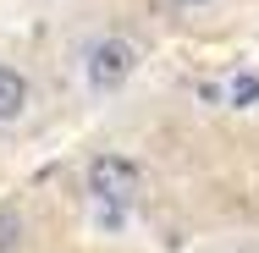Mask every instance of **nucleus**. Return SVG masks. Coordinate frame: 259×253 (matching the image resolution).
Here are the masks:
<instances>
[{
    "label": "nucleus",
    "instance_id": "obj_5",
    "mask_svg": "<svg viewBox=\"0 0 259 253\" xmlns=\"http://www.w3.org/2000/svg\"><path fill=\"white\" fill-rule=\"evenodd\" d=\"M22 248V209L17 204H0V253Z\"/></svg>",
    "mask_w": 259,
    "mask_h": 253
},
{
    "label": "nucleus",
    "instance_id": "obj_2",
    "mask_svg": "<svg viewBox=\"0 0 259 253\" xmlns=\"http://www.w3.org/2000/svg\"><path fill=\"white\" fill-rule=\"evenodd\" d=\"M83 187H89V204H94V220L121 226L133 198L144 193V165L127 160V154H94L89 171H83Z\"/></svg>",
    "mask_w": 259,
    "mask_h": 253
},
{
    "label": "nucleus",
    "instance_id": "obj_3",
    "mask_svg": "<svg viewBox=\"0 0 259 253\" xmlns=\"http://www.w3.org/2000/svg\"><path fill=\"white\" fill-rule=\"evenodd\" d=\"M28 110H33V77L17 61H0V127L28 121Z\"/></svg>",
    "mask_w": 259,
    "mask_h": 253
},
{
    "label": "nucleus",
    "instance_id": "obj_6",
    "mask_svg": "<svg viewBox=\"0 0 259 253\" xmlns=\"http://www.w3.org/2000/svg\"><path fill=\"white\" fill-rule=\"evenodd\" d=\"M165 6H177V11H204V6H215V0H165Z\"/></svg>",
    "mask_w": 259,
    "mask_h": 253
},
{
    "label": "nucleus",
    "instance_id": "obj_4",
    "mask_svg": "<svg viewBox=\"0 0 259 253\" xmlns=\"http://www.w3.org/2000/svg\"><path fill=\"white\" fill-rule=\"evenodd\" d=\"M204 99H221V105H232V110H254L259 105V77L254 72H232L226 83H209Z\"/></svg>",
    "mask_w": 259,
    "mask_h": 253
},
{
    "label": "nucleus",
    "instance_id": "obj_1",
    "mask_svg": "<svg viewBox=\"0 0 259 253\" xmlns=\"http://www.w3.org/2000/svg\"><path fill=\"white\" fill-rule=\"evenodd\" d=\"M138 66H144V44H138L133 33H121V28H105V33H94V39L77 50L83 88H89L94 99H110V94H121V88L138 77Z\"/></svg>",
    "mask_w": 259,
    "mask_h": 253
}]
</instances>
